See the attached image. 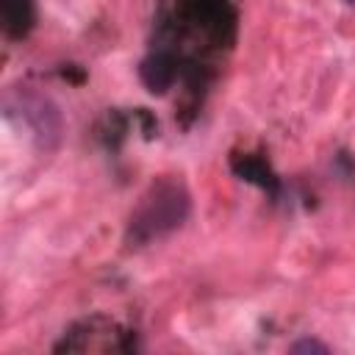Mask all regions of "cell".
Returning a JSON list of instances; mask_svg holds the SVG:
<instances>
[{
  "label": "cell",
  "mask_w": 355,
  "mask_h": 355,
  "mask_svg": "<svg viewBox=\"0 0 355 355\" xmlns=\"http://www.w3.org/2000/svg\"><path fill=\"white\" fill-rule=\"evenodd\" d=\"M291 352H297V355H308V352L327 355L330 349H327L322 341H316V338H300V341H294V344H291Z\"/></svg>",
  "instance_id": "6da1fadb"
}]
</instances>
